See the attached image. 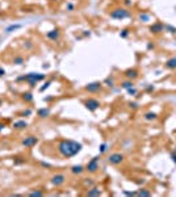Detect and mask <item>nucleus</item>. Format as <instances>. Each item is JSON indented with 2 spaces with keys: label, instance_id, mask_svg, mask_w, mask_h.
<instances>
[{
  "label": "nucleus",
  "instance_id": "20",
  "mask_svg": "<svg viewBox=\"0 0 176 197\" xmlns=\"http://www.w3.org/2000/svg\"><path fill=\"white\" fill-rule=\"evenodd\" d=\"M24 62H25V59H24V57H21V55H16V57L12 59V63H13V65H17V66L23 65Z\"/></svg>",
  "mask_w": 176,
  "mask_h": 197
},
{
  "label": "nucleus",
  "instance_id": "42",
  "mask_svg": "<svg viewBox=\"0 0 176 197\" xmlns=\"http://www.w3.org/2000/svg\"><path fill=\"white\" fill-rule=\"evenodd\" d=\"M147 49H154V45H153V43H148V45H147Z\"/></svg>",
  "mask_w": 176,
  "mask_h": 197
},
{
  "label": "nucleus",
  "instance_id": "37",
  "mask_svg": "<svg viewBox=\"0 0 176 197\" xmlns=\"http://www.w3.org/2000/svg\"><path fill=\"white\" fill-rule=\"evenodd\" d=\"M129 106H130V108H133V109H137V108H138V104H137V103H129Z\"/></svg>",
  "mask_w": 176,
  "mask_h": 197
},
{
  "label": "nucleus",
  "instance_id": "9",
  "mask_svg": "<svg viewBox=\"0 0 176 197\" xmlns=\"http://www.w3.org/2000/svg\"><path fill=\"white\" fill-rule=\"evenodd\" d=\"M50 181L54 187H60L66 181V176L63 174H57V175H54V176L51 177Z\"/></svg>",
  "mask_w": 176,
  "mask_h": 197
},
{
  "label": "nucleus",
  "instance_id": "38",
  "mask_svg": "<svg viewBox=\"0 0 176 197\" xmlns=\"http://www.w3.org/2000/svg\"><path fill=\"white\" fill-rule=\"evenodd\" d=\"M4 75H6V70L0 67V76H4Z\"/></svg>",
  "mask_w": 176,
  "mask_h": 197
},
{
  "label": "nucleus",
  "instance_id": "4",
  "mask_svg": "<svg viewBox=\"0 0 176 197\" xmlns=\"http://www.w3.org/2000/svg\"><path fill=\"white\" fill-rule=\"evenodd\" d=\"M37 143H38V138L36 137V135H28V137H25L21 141V145H23L24 147H26V149H32V147H34Z\"/></svg>",
  "mask_w": 176,
  "mask_h": 197
},
{
  "label": "nucleus",
  "instance_id": "32",
  "mask_svg": "<svg viewBox=\"0 0 176 197\" xmlns=\"http://www.w3.org/2000/svg\"><path fill=\"white\" fill-rule=\"evenodd\" d=\"M66 9H67V11H74L75 5H74L72 3H67V5H66Z\"/></svg>",
  "mask_w": 176,
  "mask_h": 197
},
{
  "label": "nucleus",
  "instance_id": "29",
  "mask_svg": "<svg viewBox=\"0 0 176 197\" xmlns=\"http://www.w3.org/2000/svg\"><path fill=\"white\" fill-rule=\"evenodd\" d=\"M107 150H108V145H107V143H101V145H100V154L105 152Z\"/></svg>",
  "mask_w": 176,
  "mask_h": 197
},
{
  "label": "nucleus",
  "instance_id": "35",
  "mask_svg": "<svg viewBox=\"0 0 176 197\" xmlns=\"http://www.w3.org/2000/svg\"><path fill=\"white\" fill-rule=\"evenodd\" d=\"M124 194H126V196H137V192H128V191H124Z\"/></svg>",
  "mask_w": 176,
  "mask_h": 197
},
{
  "label": "nucleus",
  "instance_id": "31",
  "mask_svg": "<svg viewBox=\"0 0 176 197\" xmlns=\"http://www.w3.org/2000/svg\"><path fill=\"white\" fill-rule=\"evenodd\" d=\"M126 91H128V93H129V95H131V96H134V95H137V89L134 88V87H131V88L126 89Z\"/></svg>",
  "mask_w": 176,
  "mask_h": 197
},
{
  "label": "nucleus",
  "instance_id": "26",
  "mask_svg": "<svg viewBox=\"0 0 176 197\" xmlns=\"http://www.w3.org/2000/svg\"><path fill=\"white\" fill-rule=\"evenodd\" d=\"M29 196H32V197H41V196H43V192H41V191H33V192H30V193H29Z\"/></svg>",
  "mask_w": 176,
  "mask_h": 197
},
{
  "label": "nucleus",
  "instance_id": "27",
  "mask_svg": "<svg viewBox=\"0 0 176 197\" xmlns=\"http://www.w3.org/2000/svg\"><path fill=\"white\" fill-rule=\"evenodd\" d=\"M50 84H51V80H47V82H46L45 84H43L42 87H41L40 88V92H43V91H46V89L49 88V87H50Z\"/></svg>",
  "mask_w": 176,
  "mask_h": 197
},
{
  "label": "nucleus",
  "instance_id": "34",
  "mask_svg": "<svg viewBox=\"0 0 176 197\" xmlns=\"http://www.w3.org/2000/svg\"><path fill=\"white\" fill-rule=\"evenodd\" d=\"M164 29L170 30L171 33H175V32H176V29H175V28H172V26H170V25H166V26H164Z\"/></svg>",
  "mask_w": 176,
  "mask_h": 197
},
{
  "label": "nucleus",
  "instance_id": "10",
  "mask_svg": "<svg viewBox=\"0 0 176 197\" xmlns=\"http://www.w3.org/2000/svg\"><path fill=\"white\" fill-rule=\"evenodd\" d=\"M59 37H60V32L58 30V29H53V30L46 33V38H49V40H51V41H58Z\"/></svg>",
  "mask_w": 176,
  "mask_h": 197
},
{
  "label": "nucleus",
  "instance_id": "41",
  "mask_svg": "<svg viewBox=\"0 0 176 197\" xmlns=\"http://www.w3.org/2000/svg\"><path fill=\"white\" fill-rule=\"evenodd\" d=\"M4 126H6V125H4V124H0V133H1V130H3V129H4Z\"/></svg>",
  "mask_w": 176,
  "mask_h": 197
},
{
  "label": "nucleus",
  "instance_id": "46",
  "mask_svg": "<svg viewBox=\"0 0 176 197\" xmlns=\"http://www.w3.org/2000/svg\"><path fill=\"white\" fill-rule=\"evenodd\" d=\"M51 1H58V0H51Z\"/></svg>",
  "mask_w": 176,
  "mask_h": 197
},
{
  "label": "nucleus",
  "instance_id": "28",
  "mask_svg": "<svg viewBox=\"0 0 176 197\" xmlns=\"http://www.w3.org/2000/svg\"><path fill=\"white\" fill-rule=\"evenodd\" d=\"M94 181H92V180L91 179H85L84 180V185L85 187H88V188H91V187H94Z\"/></svg>",
  "mask_w": 176,
  "mask_h": 197
},
{
  "label": "nucleus",
  "instance_id": "33",
  "mask_svg": "<svg viewBox=\"0 0 176 197\" xmlns=\"http://www.w3.org/2000/svg\"><path fill=\"white\" fill-rule=\"evenodd\" d=\"M24 47H25V49H32V47H33V43H32L30 41H26V42L24 43Z\"/></svg>",
  "mask_w": 176,
  "mask_h": 197
},
{
  "label": "nucleus",
  "instance_id": "44",
  "mask_svg": "<svg viewBox=\"0 0 176 197\" xmlns=\"http://www.w3.org/2000/svg\"><path fill=\"white\" fill-rule=\"evenodd\" d=\"M171 157H172V158H173V160H175V162H176V155H175V154H172V155H171Z\"/></svg>",
  "mask_w": 176,
  "mask_h": 197
},
{
  "label": "nucleus",
  "instance_id": "24",
  "mask_svg": "<svg viewBox=\"0 0 176 197\" xmlns=\"http://www.w3.org/2000/svg\"><path fill=\"white\" fill-rule=\"evenodd\" d=\"M104 84H105L107 87H113V86H114L113 78H107V79L104 80Z\"/></svg>",
  "mask_w": 176,
  "mask_h": 197
},
{
  "label": "nucleus",
  "instance_id": "11",
  "mask_svg": "<svg viewBox=\"0 0 176 197\" xmlns=\"http://www.w3.org/2000/svg\"><path fill=\"white\" fill-rule=\"evenodd\" d=\"M124 75L126 76V79H130V80L137 79V78H138V70H135V69H129V70H126Z\"/></svg>",
  "mask_w": 176,
  "mask_h": 197
},
{
  "label": "nucleus",
  "instance_id": "43",
  "mask_svg": "<svg viewBox=\"0 0 176 197\" xmlns=\"http://www.w3.org/2000/svg\"><path fill=\"white\" fill-rule=\"evenodd\" d=\"M146 89H147V91H153V89H154V87H147V88H146Z\"/></svg>",
  "mask_w": 176,
  "mask_h": 197
},
{
  "label": "nucleus",
  "instance_id": "12",
  "mask_svg": "<svg viewBox=\"0 0 176 197\" xmlns=\"http://www.w3.org/2000/svg\"><path fill=\"white\" fill-rule=\"evenodd\" d=\"M150 30L153 32V33H155V34H158V33H162L163 30H164V25H163L162 23H155L153 26L150 28Z\"/></svg>",
  "mask_w": 176,
  "mask_h": 197
},
{
  "label": "nucleus",
  "instance_id": "36",
  "mask_svg": "<svg viewBox=\"0 0 176 197\" xmlns=\"http://www.w3.org/2000/svg\"><path fill=\"white\" fill-rule=\"evenodd\" d=\"M32 114V111L30 109H26V111H24L23 113H21V116H30Z\"/></svg>",
  "mask_w": 176,
  "mask_h": 197
},
{
  "label": "nucleus",
  "instance_id": "19",
  "mask_svg": "<svg viewBox=\"0 0 176 197\" xmlns=\"http://www.w3.org/2000/svg\"><path fill=\"white\" fill-rule=\"evenodd\" d=\"M121 87L124 89H129V88H131V87H134V84H133V80H130V79H128V80H124L121 83Z\"/></svg>",
  "mask_w": 176,
  "mask_h": 197
},
{
  "label": "nucleus",
  "instance_id": "22",
  "mask_svg": "<svg viewBox=\"0 0 176 197\" xmlns=\"http://www.w3.org/2000/svg\"><path fill=\"white\" fill-rule=\"evenodd\" d=\"M20 28H21L20 24H13V25H9L8 28H6V32L7 33H11V32H14V30H17V29H20Z\"/></svg>",
  "mask_w": 176,
  "mask_h": 197
},
{
  "label": "nucleus",
  "instance_id": "1",
  "mask_svg": "<svg viewBox=\"0 0 176 197\" xmlns=\"http://www.w3.org/2000/svg\"><path fill=\"white\" fill-rule=\"evenodd\" d=\"M82 143L72 139H62L58 143V151L63 158H72L82 151Z\"/></svg>",
  "mask_w": 176,
  "mask_h": 197
},
{
  "label": "nucleus",
  "instance_id": "25",
  "mask_svg": "<svg viewBox=\"0 0 176 197\" xmlns=\"http://www.w3.org/2000/svg\"><path fill=\"white\" fill-rule=\"evenodd\" d=\"M139 20L143 21V23H147V21H150V16L146 13H142V14H139Z\"/></svg>",
  "mask_w": 176,
  "mask_h": 197
},
{
  "label": "nucleus",
  "instance_id": "14",
  "mask_svg": "<svg viewBox=\"0 0 176 197\" xmlns=\"http://www.w3.org/2000/svg\"><path fill=\"white\" fill-rule=\"evenodd\" d=\"M37 116H38V117H41V118L49 117V116H50V109H49V108H41V109H38V111H37Z\"/></svg>",
  "mask_w": 176,
  "mask_h": 197
},
{
  "label": "nucleus",
  "instance_id": "21",
  "mask_svg": "<svg viewBox=\"0 0 176 197\" xmlns=\"http://www.w3.org/2000/svg\"><path fill=\"white\" fill-rule=\"evenodd\" d=\"M156 117H158V116H156V113H154V112H147V113H145V120H147V121H153V120H155Z\"/></svg>",
  "mask_w": 176,
  "mask_h": 197
},
{
  "label": "nucleus",
  "instance_id": "23",
  "mask_svg": "<svg viewBox=\"0 0 176 197\" xmlns=\"http://www.w3.org/2000/svg\"><path fill=\"white\" fill-rule=\"evenodd\" d=\"M137 196H151V192L147 191L146 188H142L137 192Z\"/></svg>",
  "mask_w": 176,
  "mask_h": 197
},
{
  "label": "nucleus",
  "instance_id": "18",
  "mask_svg": "<svg viewBox=\"0 0 176 197\" xmlns=\"http://www.w3.org/2000/svg\"><path fill=\"white\" fill-rule=\"evenodd\" d=\"M84 170H85V168H84L83 166L78 164V166H74V167H72V168H71V172H72L74 175H80L83 171H84Z\"/></svg>",
  "mask_w": 176,
  "mask_h": 197
},
{
  "label": "nucleus",
  "instance_id": "13",
  "mask_svg": "<svg viewBox=\"0 0 176 197\" xmlns=\"http://www.w3.org/2000/svg\"><path fill=\"white\" fill-rule=\"evenodd\" d=\"M13 128L16 129V130H24V129L28 128V122L24 121V120L16 121V122H13Z\"/></svg>",
  "mask_w": 176,
  "mask_h": 197
},
{
  "label": "nucleus",
  "instance_id": "3",
  "mask_svg": "<svg viewBox=\"0 0 176 197\" xmlns=\"http://www.w3.org/2000/svg\"><path fill=\"white\" fill-rule=\"evenodd\" d=\"M111 17L116 19V20H124V19L131 17V13L126 8H116L113 11H111Z\"/></svg>",
  "mask_w": 176,
  "mask_h": 197
},
{
  "label": "nucleus",
  "instance_id": "16",
  "mask_svg": "<svg viewBox=\"0 0 176 197\" xmlns=\"http://www.w3.org/2000/svg\"><path fill=\"white\" fill-rule=\"evenodd\" d=\"M21 99H23L25 103H32L33 101V95H32V92H24L23 95H21Z\"/></svg>",
  "mask_w": 176,
  "mask_h": 197
},
{
  "label": "nucleus",
  "instance_id": "40",
  "mask_svg": "<svg viewBox=\"0 0 176 197\" xmlns=\"http://www.w3.org/2000/svg\"><path fill=\"white\" fill-rule=\"evenodd\" d=\"M125 4L126 5H131V0H125Z\"/></svg>",
  "mask_w": 176,
  "mask_h": 197
},
{
  "label": "nucleus",
  "instance_id": "45",
  "mask_svg": "<svg viewBox=\"0 0 176 197\" xmlns=\"http://www.w3.org/2000/svg\"><path fill=\"white\" fill-rule=\"evenodd\" d=\"M3 105V99H1V97H0V106Z\"/></svg>",
  "mask_w": 176,
  "mask_h": 197
},
{
  "label": "nucleus",
  "instance_id": "39",
  "mask_svg": "<svg viewBox=\"0 0 176 197\" xmlns=\"http://www.w3.org/2000/svg\"><path fill=\"white\" fill-rule=\"evenodd\" d=\"M41 166H43V167H50V164H49V163H45V162H42V163H41Z\"/></svg>",
  "mask_w": 176,
  "mask_h": 197
},
{
  "label": "nucleus",
  "instance_id": "6",
  "mask_svg": "<svg viewBox=\"0 0 176 197\" xmlns=\"http://www.w3.org/2000/svg\"><path fill=\"white\" fill-rule=\"evenodd\" d=\"M84 106L89 112H95V111H97V109H99L100 101L97 100V99H92V97H89V99H87V100L84 101Z\"/></svg>",
  "mask_w": 176,
  "mask_h": 197
},
{
  "label": "nucleus",
  "instance_id": "30",
  "mask_svg": "<svg viewBox=\"0 0 176 197\" xmlns=\"http://www.w3.org/2000/svg\"><path fill=\"white\" fill-rule=\"evenodd\" d=\"M128 36H129V30H128V29H124V30L120 33V37H121V38H126Z\"/></svg>",
  "mask_w": 176,
  "mask_h": 197
},
{
  "label": "nucleus",
  "instance_id": "17",
  "mask_svg": "<svg viewBox=\"0 0 176 197\" xmlns=\"http://www.w3.org/2000/svg\"><path fill=\"white\" fill-rule=\"evenodd\" d=\"M166 67L170 70H175L176 69V58H171L166 62Z\"/></svg>",
  "mask_w": 176,
  "mask_h": 197
},
{
  "label": "nucleus",
  "instance_id": "8",
  "mask_svg": "<svg viewBox=\"0 0 176 197\" xmlns=\"http://www.w3.org/2000/svg\"><path fill=\"white\" fill-rule=\"evenodd\" d=\"M101 86H102V83H100V82H94V83L87 84V86L84 87V89L87 92H89V93H96V92L101 91Z\"/></svg>",
  "mask_w": 176,
  "mask_h": 197
},
{
  "label": "nucleus",
  "instance_id": "5",
  "mask_svg": "<svg viewBox=\"0 0 176 197\" xmlns=\"http://www.w3.org/2000/svg\"><path fill=\"white\" fill-rule=\"evenodd\" d=\"M99 160H100L99 157L92 158V159L88 162V164H87V167H85V170H87L88 172H91V174H96V172L99 171Z\"/></svg>",
  "mask_w": 176,
  "mask_h": 197
},
{
  "label": "nucleus",
  "instance_id": "15",
  "mask_svg": "<svg viewBox=\"0 0 176 197\" xmlns=\"http://www.w3.org/2000/svg\"><path fill=\"white\" fill-rule=\"evenodd\" d=\"M100 194H101V191L97 187H91L89 191L87 192V196H100Z\"/></svg>",
  "mask_w": 176,
  "mask_h": 197
},
{
  "label": "nucleus",
  "instance_id": "2",
  "mask_svg": "<svg viewBox=\"0 0 176 197\" xmlns=\"http://www.w3.org/2000/svg\"><path fill=\"white\" fill-rule=\"evenodd\" d=\"M45 74H38V72H29V74L24 75V76H20L17 78V82H28V84L30 87H34L36 84L38 83V82H41V80L45 79Z\"/></svg>",
  "mask_w": 176,
  "mask_h": 197
},
{
  "label": "nucleus",
  "instance_id": "7",
  "mask_svg": "<svg viewBox=\"0 0 176 197\" xmlns=\"http://www.w3.org/2000/svg\"><path fill=\"white\" fill-rule=\"evenodd\" d=\"M108 162L111 164H113V166H118V164H121L124 162V155L120 154V152H113V154H111L108 157Z\"/></svg>",
  "mask_w": 176,
  "mask_h": 197
}]
</instances>
